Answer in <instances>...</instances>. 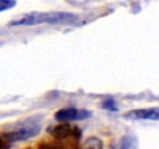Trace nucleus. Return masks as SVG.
Masks as SVG:
<instances>
[{
    "instance_id": "1",
    "label": "nucleus",
    "mask_w": 159,
    "mask_h": 149,
    "mask_svg": "<svg viewBox=\"0 0 159 149\" xmlns=\"http://www.w3.org/2000/svg\"><path fill=\"white\" fill-rule=\"evenodd\" d=\"M79 17L69 12H33L21 19L12 21L9 25H38V24H71L78 21Z\"/></svg>"
},
{
    "instance_id": "2",
    "label": "nucleus",
    "mask_w": 159,
    "mask_h": 149,
    "mask_svg": "<svg viewBox=\"0 0 159 149\" xmlns=\"http://www.w3.org/2000/svg\"><path fill=\"white\" fill-rule=\"evenodd\" d=\"M39 129H41V125H39L38 122H25L24 124L19 125L16 129L11 131V132H5L3 133V137L5 140H7L9 144H12V142H16V141H22V140H28L30 139V137L36 136Z\"/></svg>"
},
{
    "instance_id": "3",
    "label": "nucleus",
    "mask_w": 159,
    "mask_h": 149,
    "mask_svg": "<svg viewBox=\"0 0 159 149\" xmlns=\"http://www.w3.org/2000/svg\"><path fill=\"white\" fill-rule=\"evenodd\" d=\"M91 116V111L79 110V108H62L55 113V119L61 123L76 122V120H84Z\"/></svg>"
},
{
    "instance_id": "4",
    "label": "nucleus",
    "mask_w": 159,
    "mask_h": 149,
    "mask_svg": "<svg viewBox=\"0 0 159 149\" xmlns=\"http://www.w3.org/2000/svg\"><path fill=\"white\" fill-rule=\"evenodd\" d=\"M79 137H53L52 141H42L37 149H78Z\"/></svg>"
},
{
    "instance_id": "5",
    "label": "nucleus",
    "mask_w": 159,
    "mask_h": 149,
    "mask_svg": "<svg viewBox=\"0 0 159 149\" xmlns=\"http://www.w3.org/2000/svg\"><path fill=\"white\" fill-rule=\"evenodd\" d=\"M49 133L53 137H80V129L75 125H71L69 123H61L58 125H53L49 128Z\"/></svg>"
},
{
    "instance_id": "6",
    "label": "nucleus",
    "mask_w": 159,
    "mask_h": 149,
    "mask_svg": "<svg viewBox=\"0 0 159 149\" xmlns=\"http://www.w3.org/2000/svg\"><path fill=\"white\" fill-rule=\"evenodd\" d=\"M126 119H133V120H158L159 118V111L157 107L152 108H141V110H133L129 111L124 115Z\"/></svg>"
},
{
    "instance_id": "7",
    "label": "nucleus",
    "mask_w": 159,
    "mask_h": 149,
    "mask_svg": "<svg viewBox=\"0 0 159 149\" xmlns=\"http://www.w3.org/2000/svg\"><path fill=\"white\" fill-rule=\"evenodd\" d=\"M115 149H138V141L132 135H125L117 142Z\"/></svg>"
},
{
    "instance_id": "8",
    "label": "nucleus",
    "mask_w": 159,
    "mask_h": 149,
    "mask_svg": "<svg viewBox=\"0 0 159 149\" xmlns=\"http://www.w3.org/2000/svg\"><path fill=\"white\" fill-rule=\"evenodd\" d=\"M82 149H104L103 142L98 137H88L82 145Z\"/></svg>"
},
{
    "instance_id": "9",
    "label": "nucleus",
    "mask_w": 159,
    "mask_h": 149,
    "mask_svg": "<svg viewBox=\"0 0 159 149\" xmlns=\"http://www.w3.org/2000/svg\"><path fill=\"white\" fill-rule=\"evenodd\" d=\"M16 5V0H0V12L13 8Z\"/></svg>"
},
{
    "instance_id": "10",
    "label": "nucleus",
    "mask_w": 159,
    "mask_h": 149,
    "mask_svg": "<svg viewBox=\"0 0 159 149\" xmlns=\"http://www.w3.org/2000/svg\"><path fill=\"white\" fill-rule=\"evenodd\" d=\"M103 108H105L108 111H117V107L115 106V100L113 99H107L103 103Z\"/></svg>"
}]
</instances>
